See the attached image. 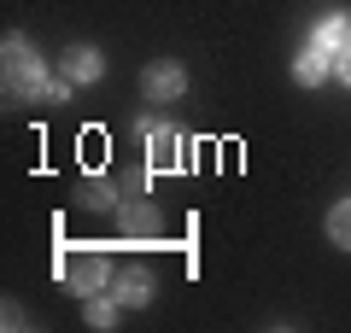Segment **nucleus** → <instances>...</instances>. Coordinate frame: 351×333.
Segmentation results:
<instances>
[{
	"label": "nucleus",
	"instance_id": "obj_1",
	"mask_svg": "<svg viewBox=\"0 0 351 333\" xmlns=\"http://www.w3.org/2000/svg\"><path fill=\"white\" fill-rule=\"evenodd\" d=\"M0 59H6V88H12L18 99H41V88H47V64H41V53L29 47L24 36H6Z\"/></svg>",
	"mask_w": 351,
	"mask_h": 333
},
{
	"label": "nucleus",
	"instance_id": "obj_2",
	"mask_svg": "<svg viewBox=\"0 0 351 333\" xmlns=\"http://www.w3.org/2000/svg\"><path fill=\"white\" fill-rule=\"evenodd\" d=\"M59 275H64V286L71 293H106L112 286V258H106L100 246H71L64 251V263H59Z\"/></svg>",
	"mask_w": 351,
	"mask_h": 333
},
{
	"label": "nucleus",
	"instance_id": "obj_3",
	"mask_svg": "<svg viewBox=\"0 0 351 333\" xmlns=\"http://www.w3.org/2000/svg\"><path fill=\"white\" fill-rule=\"evenodd\" d=\"M141 140H147V164H158V170H182V135H176L170 123H152V117H141Z\"/></svg>",
	"mask_w": 351,
	"mask_h": 333
},
{
	"label": "nucleus",
	"instance_id": "obj_4",
	"mask_svg": "<svg viewBox=\"0 0 351 333\" xmlns=\"http://www.w3.org/2000/svg\"><path fill=\"white\" fill-rule=\"evenodd\" d=\"M141 94H147L152 106H170V99H182V94H188V76H182V64H170V59L147 64V71H141Z\"/></svg>",
	"mask_w": 351,
	"mask_h": 333
},
{
	"label": "nucleus",
	"instance_id": "obj_5",
	"mask_svg": "<svg viewBox=\"0 0 351 333\" xmlns=\"http://www.w3.org/2000/svg\"><path fill=\"white\" fill-rule=\"evenodd\" d=\"M311 41H316V47H322L328 59L339 64V59H346V53H351V12H328V18H316Z\"/></svg>",
	"mask_w": 351,
	"mask_h": 333
},
{
	"label": "nucleus",
	"instance_id": "obj_6",
	"mask_svg": "<svg viewBox=\"0 0 351 333\" xmlns=\"http://www.w3.org/2000/svg\"><path fill=\"white\" fill-rule=\"evenodd\" d=\"M112 293H117V304L123 310H141V304H152V293H158V281H152V269H117L112 275Z\"/></svg>",
	"mask_w": 351,
	"mask_h": 333
},
{
	"label": "nucleus",
	"instance_id": "obj_7",
	"mask_svg": "<svg viewBox=\"0 0 351 333\" xmlns=\"http://www.w3.org/2000/svg\"><path fill=\"white\" fill-rule=\"evenodd\" d=\"M59 71L71 76L76 88H88V82H100V71H106V59H100V47H88V41H76L71 53L59 59Z\"/></svg>",
	"mask_w": 351,
	"mask_h": 333
},
{
	"label": "nucleus",
	"instance_id": "obj_8",
	"mask_svg": "<svg viewBox=\"0 0 351 333\" xmlns=\"http://www.w3.org/2000/svg\"><path fill=\"white\" fill-rule=\"evenodd\" d=\"M328 76H334V59H328V53L311 41V47H304L299 59H293V82H299V88H322Z\"/></svg>",
	"mask_w": 351,
	"mask_h": 333
},
{
	"label": "nucleus",
	"instance_id": "obj_9",
	"mask_svg": "<svg viewBox=\"0 0 351 333\" xmlns=\"http://www.w3.org/2000/svg\"><path fill=\"white\" fill-rule=\"evenodd\" d=\"M117 310H123V304H117V293H88V310H82V316H88V328L112 333V328H117Z\"/></svg>",
	"mask_w": 351,
	"mask_h": 333
},
{
	"label": "nucleus",
	"instance_id": "obj_10",
	"mask_svg": "<svg viewBox=\"0 0 351 333\" xmlns=\"http://www.w3.org/2000/svg\"><path fill=\"white\" fill-rule=\"evenodd\" d=\"M322 228H328V240H334L339 251H351V199H339V205L328 210V222H322Z\"/></svg>",
	"mask_w": 351,
	"mask_h": 333
},
{
	"label": "nucleus",
	"instance_id": "obj_11",
	"mask_svg": "<svg viewBox=\"0 0 351 333\" xmlns=\"http://www.w3.org/2000/svg\"><path fill=\"white\" fill-rule=\"evenodd\" d=\"M117 217H123V228H129V234H147L152 222H158V217L147 210V199H123V205H117Z\"/></svg>",
	"mask_w": 351,
	"mask_h": 333
},
{
	"label": "nucleus",
	"instance_id": "obj_12",
	"mask_svg": "<svg viewBox=\"0 0 351 333\" xmlns=\"http://www.w3.org/2000/svg\"><path fill=\"white\" fill-rule=\"evenodd\" d=\"M82 205H94V210H117V187H112V182H88V187H82Z\"/></svg>",
	"mask_w": 351,
	"mask_h": 333
},
{
	"label": "nucleus",
	"instance_id": "obj_13",
	"mask_svg": "<svg viewBox=\"0 0 351 333\" xmlns=\"http://www.w3.org/2000/svg\"><path fill=\"white\" fill-rule=\"evenodd\" d=\"M71 88H76V82H71V76L59 71V76H47V88H41V99H47V106H64V99H71Z\"/></svg>",
	"mask_w": 351,
	"mask_h": 333
},
{
	"label": "nucleus",
	"instance_id": "obj_14",
	"mask_svg": "<svg viewBox=\"0 0 351 333\" xmlns=\"http://www.w3.org/2000/svg\"><path fill=\"white\" fill-rule=\"evenodd\" d=\"M334 76H339V82H346V88H351V53H346V59H339V64H334Z\"/></svg>",
	"mask_w": 351,
	"mask_h": 333
}]
</instances>
